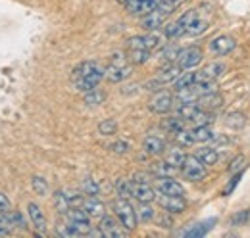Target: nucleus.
<instances>
[{"label":"nucleus","mask_w":250,"mask_h":238,"mask_svg":"<svg viewBox=\"0 0 250 238\" xmlns=\"http://www.w3.org/2000/svg\"><path fill=\"white\" fill-rule=\"evenodd\" d=\"M54 206H56V209H58L62 215H65V213H67V209H69V202H67V198H65L63 190L54 192Z\"/></svg>","instance_id":"45"},{"label":"nucleus","mask_w":250,"mask_h":238,"mask_svg":"<svg viewBox=\"0 0 250 238\" xmlns=\"http://www.w3.org/2000/svg\"><path fill=\"white\" fill-rule=\"evenodd\" d=\"M108 148L112 150L114 154H127V152L131 150V144H129L127 140H116V142H112Z\"/></svg>","instance_id":"48"},{"label":"nucleus","mask_w":250,"mask_h":238,"mask_svg":"<svg viewBox=\"0 0 250 238\" xmlns=\"http://www.w3.org/2000/svg\"><path fill=\"white\" fill-rule=\"evenodd\" d=\"M196 104H198L202 110H210V112H214V110H218V108H221V106H223V94H221V92H218V90L206 92V94L198 96Z\"/></svg>","instance_id":"18"},{"label":"nucleus","mask_w":250,"mask_h":238,"mask_svg":"<svg viewBox=\"0 0 250 238\" xmlns=\"http://www.w3.org/2000/svg\"><path fill=\"white\" fill-rule=\"evenodd\" d=\"M158 204L166 213H183L187 209V200L183 196H167V194H160L156 196Z\"/></svg>","instance_id":"12"},{"label":"nucleus","mask_w":250,"mask_h":238,"mask_svg":"<svg viewBox=\"0 0 250 238\" xmlns=\"http://www.w3.org/2000/svg\"><path fill=\"white\" fill-rule=\"evenodd\" d=\"M216 121V116H214V112H210V110H198L196 112V116L190 119V123L194 125V127H200V125H212Z\"/></svg>","instance_id":"31"},{"label":"nucleus","mask_w":250,"mask_h":238,"mask_svg":"<svg viewBox=\"0 0 250 238\" xmlns=\"http://www.w3.org/2000/svg\"><path fill=\"white\" fill-rule=\"evenodd\" d=\"M104 100H106V92H104V90H100V89L89 90V92H85V96H83L85 106H91V108H94V106H100Z\"/></svg>","instance_id":"30"},{"label":"nucleus","mask_w":250,"mask_h":238,"mask_svg":"<svg viewBox=\"0 0 250 238\" xmlns=\"http://www.w3.org/2000/svg\"><path fill=\"white\" fill-rule=\"evenodd\" d=\"M181 173L190 182H200V180H204L208 177V167L196 156H187L185 163L181 165Z\"/></svg>","instance_id":"5"},{"label":"nucleus","mask_w":250,"mask_h":238,"mask_svg":"<svg viewBox=\"0 0 250 238\" xmlns=\"http://www.w3.org/2000/svg\"><path fill=\"white\" fill-rule=\"evenodd\" d=\"M216 221H218V219H208V221H204V223H198V225L190 227L188 231H183V233H181V237H188V238L204 237V235L214 227V223H216Z\"/></svg>","instance_id":"25"},{"label":"nucleus","mask_w":250,"mask_h":238,"mask_svg":"<svg viewBox=\"0 0 250 238\" xmlns=\"http://www.w3.org/2000/svg\"><path fill=\"white\" fill-rule=\"evenodd\" d=\"M173 102H175L173 94H171L169 90L162 89V90H158V92H154V96L150 98L148 110H150L152 114H167V112H171Z\"/></svg>","instance_id":"8"},{"label":"nucleus","mask_w":250,"mask_h":238,"mask_svg":"<svg viewBox=\"0 0 250 238\" xmlns=\"http://www.w3.org/2000/svg\"><path fill=\"white\" fill-rule=\"evenodd\" d=\"M250 221V209H245V211H239L231 217V225L233 227H241V225H247Z\"/></svg>","instance_id":"46"},{"label":"nucleus","mask_w":250,"mask_h":238,"mask_svg":"<svg viewBox=\"0 0 250 238\" xmlns=\"http://www.w3.org/2000/svg\"><path fill=\"white\" fill-rule=\"evenodd\" d=\"M27 213H29V219H31L33 227H35L41 235H44V233H46V217H44L41 206H37L35 202H31V204L27 206Z\"/></svg>","instance_id":"19"},{"label":"nucleus","mask_w":250,"mask_h":238,"mask_svg":"<svg viewBox=\"0 0 250 238\" xmlns=\"http://www.w3.org/2000/svg\"><path fill=\"white\" fill-rule=\"evenodd\" d=\"M81 208L85 209L91 217H96V219H100L102 215H106V206L98 200V196H85V202H83Z\"/></svg>","instance_id":"22"},{"label":"nucleus","mask_w":250,"mask_h":238,"mask_svg":"<svg viewBox=\"0 0 250 238\" xmlns=\"http://www.w3.org/2000/svg\"><path fill=\"white\" fill-rule=\"evenodd\" d=\"M208 48L216 56H227V54H231L237 48V40L233 37H229V35H219V37L210 40Z\"/></svg>","instance_id":"11"},{"label":"nucleus","mask_w":250,"mask_h":238,"mask_svg":"<svg viewBox=\"0 0 250 238\" xmlns=\"http://www.w3.org/2000/svg\"><path fill=\"white\" fill-rule=\"evenodd\" d=\"M0 227L12 231V229H25L27 225H25V217L20 211L8 209V211H0Z\"/></svg>","instance_id":"16"},{"label":"nucleus","mask_w":250,"mask_h":238,"mask_svg":"<svg viewBox=\"0 0 250 238\" xmlns=\"http://www.w3.org/2000/svg\"><path fill=\"white\" fill-rule=\"evenodd\" d=\"M188 131H190V137H192L194 144H196V142H198V144H204V142H210V140L216 139V133L210 129V125L192 127V129H188Z\"/></svg>","instance_id":"23"},{"label":"nucleus","mask_w":250,"mask_h":238,"mask_svg":"<svg viewBox=\"0 0 250 238\" xmlns=\"http://www.w3.org/2000/svg\"><path fill=\"white\" fill-rule=\"evenodd\" d=\"M185 119H181L179 116H173V118H167L164 123H162V127L167 131V133H171V135H175V133H179V131H183L185 129Z\"/></svg>","instance_id":"32"},{"label":"nucleus","mask_w":250,"mask_h":238,"mask_svg":"<svg viewBox=\"0 0 250 238\" xmlns=\"http://www.w3.org/2000/svg\"><path fill=\"white\" fill-rule=\"evenodd\" d=\"M247 123V116L241 114V112H233L229 116H225V125L231 127V129H243Z\"/></svg>","instance_id":"37"},{"label":"nucleus","mask_w":250,"mask_h":238,"mask_svg":"<svg viewBox=\"0 0 250 238\" xmlns=\"http://www.w3.org/2000/svg\"><path fill=\"white\" fill-rule=\"evenodd\" d=\"M225 63L221 61H212L208 65H204L200 71H194V79L196 83H210V81H218L219 77L225 73Z\"/></svg>","instance_id":"10"},{"label":"nucleus","mask_w":250,"mask_h":238,"mask_svg":"<svg viewBox=\"0 0 250 238\" xmlns=\"http://www.w3.org/2000/svg\"><path fill=\"white\" fill-rule=\"evenodd\" d=\"M164 87H166V85H164L162 81H158L156 77L145 83V90H148V92H158V90H162Z\"/></svg>","instance_id":"49"},{"label":"nucleus","mask_w":250,"mask_h":238,"mask_svg":"<svg viewBox=\"0 0 250 238\" xmlns=\"http://www.w3.org/2000/svg\"><path fill=\"white\" fill-rule=\"evenodd\" d=\"M31 184H33V190H35L39 196H46V194H48V182H46L44 177L35 175V177L31 178Z\"/></svg>","instance_id":"41"},{"label":"nucleus","mask_w":250,"mask_h":238,"mask_svg":"<svg viewBox=\"0 0 250 238\" xmlns=\"http://www.w3.org/2000/svg\"><path fill=\"white\" fill-rule=\"evenodd\" d=\"M131 73H133V63L129 61V58L125 54L116 52L110 60L108 67H106L104 79H108L110 83H122V81L131 77Z\"/></svg>","instance_id":"3"},{"label":"nucleus","mask_w":250,"mask_h":238,"mask_svg":"<svg viewBox=\"0 0 250 238\" xmlns=\"http://www.w3.org/2000/svg\"><path fill=\"white\" fill-rule=\"evenodd\" d=\"M181 73H183V69H181V65H179L177 61H173V63H164V65L158 69L156 79L162 81L164 85H169V83H173Z\"/></svg>","instance_id":"17"},{"label":"nucleus","mask_w":250,"mask_h":238,"mask_svg":"<svg viewBox=\"0 0 250 238\" xmlns=\"http://www.w3.org/2000/svg\"><path fill=\"white\" fill-rule=\"evenodd\" d=\"M112 209H114V215L120 219V223L124 225L125 229H129V231H135V229H137V225H139L137 211L131 206L129 198H118V200L112 204Z\"/></svg>","instance_id":"4"},{"label":"nucleus","mask_w":250,"mask_h":238,"mask_svg":"<svg viewBox=\"0 0 250 238\" xmlns=\"http://www.w3.org/2000/svg\"><path fill=\"white\" fill-rule=\"evenodd\" d=\"M162 0H127L125 2V10L131 16H145L148 12H152Z\"/></svg>","instance_id":"15"},{"label":"nucleus","mask_w":250,"mask_h":238,"mask_svg":"<svg viewBox=\"0 0 250 238\" xmlns=\"http://www.w3.org/2000/svg\"><path fill=\"white\" fill-rule=\"evenodd\" d=\"M206 167H212V165H216L219 159V154L216 148H200L196 154H194Z\"/></svg>","instance_id":"27"},{"label":"nucleus","mask_w":250,"mask_h":238,"mask_svg":"<svg viewBox=\"0 0 250 238\" xmlns=\"http://www.w3.org/2000/svg\"><path fill=\"white\" fill-rule=\"evenodd\" d=\"M131 198H135L137 202H150L152 204L156 200V188L150 182L131 178Z\"/></svg>","instance_id":"9"},{"label":"nucleus","mask_w":250,"mask_h":238,"mask_svg":"<svg viewBox=\"0 0 250 238\" xmlns=\"http://www.w3.org/2000/svg\"><path fill=\"white\" fill-rule=\"evenodd\" d=\"M67 202H69V208H77V206H83L85 202V194L79 192V190H63Z\"/></svg>","instance_id":"40"},{"label":"nucleus","mask_w":250,"mask_h":238,"mask_svg":"<svg viewBox=\"0 0 250 238\" xmlns=\"http://www.w3.org/2000/svg\"><path fill=\"white\" fill-rule=\"evenodd\" d=\"M135 211H137L139 223H150L154 219V209L150 206V202H139V208H135Z\"/></svg>","instance_id":"29"},{"label":"nucleus","mask_w":250,"mask_h":238,"mask_svg":"<svg viewBox=\"0 0 250 238\" xmlns=\"http://www.w3.org/2000/svg\"><path fill=\"white\" fill-rule=\"evenodd\" d=\"M65 217H67L69 221H77V223H91V215L81 208V206H77V208H69L67 209V213H65Z\"/></svg>","instance_id":"34"},{"label":"nucleus","mask_w":250,"mask_h":238,"mask_svg":"<svg viewBox=\"0 0 250 238\" xmlns=\"http://www.w3.org/2000/svg\"><path fill=\"white\" fill-rule=\"evenodd\" d=\"M98 229L102 231L104 238H124L129 237V233H131L129 229H125L124 225L120 223L118 217H112V215H102Z\"/></svg>","instance_id":"6"},{"label":"nucleus","mask_w":250,"mask_h":238,"mask_svg":"<svg viewBox=\"0 0 250 238\" xmlns=\"http://www.w3.org/2000/svg\"><path fill=\"white\" fill-rule=\"evenodd\" d=\"M212 16H214V8L210 4H200V6L192 8V10H187L177 21L183 27L185 35L196 37V35H202L204 31L210 27Z\"/></svg>","instance_id":"2"},{"label":"nucleus","mask_w":250,"mask_h":238,"mask_svg":"<svg viewBox=\"0 0 250 238\" xmlns=\"http://www.w3.org/2000/svg\"><path fill=\"white\" fill-rule=\"evenodd\" d=\"M116 131H118V123H116V119H104V121L98 123V133L104 135V137L116 135Z\"/></svg>","instance_id":"39"},{"label":"nucleus","mask_w":250,"mask_h":238,"mask_svg":"<svg viewBox=\"0 0 250 238\" xmlns=\"http://www.w3.org/2000/svg\"><path fill=\"white\" fill-rule=\"evenodd\" d=\"M116 192L120 198H131V180L129 178H118L116 180Z\"/></svg>","instance_id":"43"},{"label":"nucleus","mask_w":250,"mask_h":238,"mask_svg":"<svg viewBox=\"0 0 250 238\" xmlns=\"http://www.w3.org/2000/svg\"><path fill=\"white\" fill-rule=\"evenodd\" d=\"M143 39H145V48L150 50V52L162 48V46L166 44V40H167V37L164 35V31H160V29L148 31V35H143Z\"/></svg>","instance_id":"20"},{"label":"nucleus","mask_w":250,"mask_h":238,"mask_svg":"<svg viewBox=\"0 0 250 238\" xmlns=\"http://www.w3.org/2000/svg\"><path fill=\"white\" fill-rule=\"evenodd\" d=\"M196 83V79H194V71H183L175 81H173V89L175 90H183L187 89V87H190V85H194Z\"/></svg>","instance_id":"33"},{"label":"nucleus","mask_w":250,"mask_h":238,"mask_svg":"<svg viewBox=\"0 0 250 238\" xmlns=\"http://www.w3.org/2000/svg\"><path fill=\"white\" fill-rule=\"evenodd\" d=\"M166 20H167V16H166L162 10L154 8L152 12L141 16V27L145 31H156L166 23Z\"/></svg>","instance_id":"14"},{"label":"nucleus","mask_w":250,"mask_h":238,"mask_svg":"<svg viewBox=\"0 0 250 238\" xmlns=\"http://www.w3.org/2000/svg\"><path fill=\"white\" fill-rule=\"evenodd\" d=\"M150 50H129V54H127V58L129 61L133 63V65H143V63H146L148 60H150Z\"/></svg>","instance_id":"36"},{"label":"nucleus","mask_w":250,"mask_h":238,"mask_svg":"<svg viewBox=\"0 0 250 238\" xmlns=\"http://www.w3.org/2000/svg\"><path fill=\"white\" fill-rule=\"evenodd\" d=\"M118 2H122V4H125V2H127V0H118Z\"/></svg>","instance_id":"53"},{"label":"nucleus","mask_w":250,"mask_h":238,"mask_svg":"<svg viewBox=\"0 0 250 238\" xmlns=\"http://www.w3.org/2000/svg\"><path fill=\"white\" fill-rule=\"evenodd\" d=\"M183 2H185V0H162L156 8L158 10H162L166 16H171V14H173V12H175Z\"/></svg>","instance_id":"42"},{"label":"nucleus","mask_w":250,"mask_h":238,"mask_svg":"<svg viewBox=\"0 0 250 238\" xmlns=\"http://www.w3.org/2000/svg\"><path fill=\"white\" fill-rule=\"evenodd\" d=\"M8 209H12L10 198H8L4 192H0V211H8Z\"/></svg>","instance_id":"51"},{"label":"nucleus","mask_w":250,"mask_h":238,"mask_svg":"<svg viewBox=\"0 0 250 238\" xmlns=\"http://www.w3.org/2000/svg\"><path fill=\"white\" fill-rule=\"evenodd\" d=\"M106 75V67H102L98 61H83L79 63L73 73H71V81H73V87L79 92H89V90L96 89L100 85V81L104 79Z\"/></svg>","instance_id":"1"},{"label":"nucleus","mask_w":250,"mask_h":238,"mask_svg":"<svg viewBox=\"0 0 250 238\" xmlns=\"http://www.w3.org/2000/svg\"><path fill=\"white\" fill-rule=\"evenodd\" d=\"M156 192L158 194H167V196H185V188L181 182H177L171 177H158L156 180Z\"/></svg>","instance_id":"13"},{"label":"nucleus","mask_w":250,"mask_h":238,"mask_svg":"<svg viewBox=\"0 0 250 238\" xmlns=\"http://www.w3.org/2000/svg\"><path fill=\"white\" fill-rule=\"evenodd\" d=\"M185 158H187V154H185L183 146H179V144L166 152V161H167L169 165H173L175 169H179V171H181V165L185 163Z\"/></svg>","instance_id":"24"},{"label":"nucleus","mask_w":250,"mask_h":238,"mask_svg":"<svg viewBox=\"0 0 250 238\" xmlns=\"http://www.w3.org/2000/svg\"><path fill=\"white\" fill-rule=\"evenodd\" d=\"M179 54H181V46H177V44H164V46L160 48V60H162L164 63H173V61H177Z\"/></svg>","instance_id":"26"},{"label":"nucleus","mask_w":250,"mask_h":238,"mask_svg":"<svg viewBox=\"0 0 250 238\" xmlns=\"http://www.w3.org/2000/svg\"><path fill=\"white\" fill-rule=\"evenodd\" d=\"M198 110H200V106L196 102H185V104H179L177 106V114L175 116H179L181 119H185L187 123H190V119L196 116Z\"/></svg>","instance_id":"28"},{"label":"nucleus","mask_w":250,"mask_h":238,"mask_svg":"<svg viewBox=\"0 0 250 238\" xmlns=\"http://www.w3.org/2000/svg\"><path fill=\"white\" fill-rule=\"evenodd\" d=\"M4 237H10V229H4V227H0V238Z\"/></svg>","instance_id":"52"},{"label":"nucleus","mask_w":250,"mask_h":238,"mask_svg":"<svg viewBox=\"0 0 250 238\" xmlns=\"http://www.w3.org/2000/svg\"><path fill=\"white\" fill-rule=\"evenodd\" d=\"M152 171H154V175H158V177H171V175H175L179 169H175L173 165H169V163L164 159V161H158V163L152 165Z\"/></svg>","instance_id":"35"},{"label":"nucleus","mask_w":250,"mask_h":238,"mask_svg":"<svg viewBox=\"0 0 250 238\" xmlns=\"http://www.w3.org/2000/svg\"><path fill=\"white\" fill-rule=\"evenodd\" d=\"M204 60V52L200 46H187V48H181V54L177 58V63L181 65L183 71L188 69H196Z\"/></svg>","instance_id":"7"},{"label":"nucleus","mask_w":250,"mask_h":238,"mask_svg":"<svg viewBox=\"0 0 250 238\" xmlns=\"http://www.w3.org/2000/svg\"><path fill=\"white\" fill-rule=\"evenodd\" d=\"M175 142H177L179 146H183V148H188V146L194 144V140H192V137H190V131H188L187 127H185L183 131L175 133Z\"/></svg>","instance_id":"44"},{"label":"nucleus","mask_w":250,"mask_h":238,"mask_svg":"<svg viewBox=\"0 0 250 238\" xmlns=\"http://www.w3.org/2000/svg\"><path fill=\"white\" fill-rule=\"evenodd\" d=\"M81 192H83L85 196H98V194H100V184L91 177L83 178V182H81Z\"/></svg>","instance_id":"38"},{"label":"nucleus","mask_w":250,"mask_h":238,"mask_svg":"<svg viewBox=\"0 0 250 238\" xmlns=\"http://www.w3.org/2000/svg\"><path fill=\"white\" fill-rule=\"evenodd\" d=\"M143 150L148 154V156H160V154H164L166 152V142L156 137V135H148V137H145V140H143Z\"/></svg>","instance_id":"21"},{"label":"nucleus","mask_w":250,"mask_h":238,"mask_svg":"<svg viewBox=\"0 0 250 238\" xmlns=\"http://www.w3.org/2000/svg\"><path fill=\"white\" fill-rule=\"evenodd\" d=\"M241 175H243V171H239V173H235V177L231 178V182H229V186L225 188V196H229V194L233 192V188L237 186V182H239V178H241Z\"/></svg>","instance_id":"50"},{"label":"nucleus","mask_w":250,"mask_h":238,"mask_svg":"<svg viewBox=\"0 0 250 238\" xmlns=\"http://www.w3.org/2000/svg\"><path fill=\"white\" fill-rule=\"evenodd\" d=\"M245 165H247V158H245V156H237V158L229 163V167H227V169H229V173H233V175H235V173L243 171V169H245Z\"/></svg>","instance_id":"47"}]
</instances>
